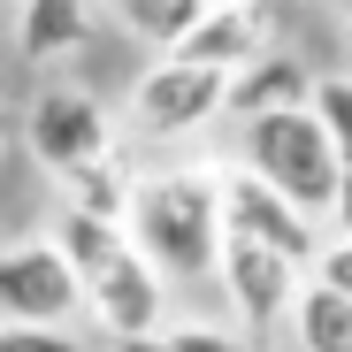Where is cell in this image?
Returning <instances> with one entry per match:
<instances>
[{
  "instance_id": "5",
  "label": "cell",
  "mask_w": 352,
  "mask_h": 352,
  "mask_svg": "<svg viewBox=\"0 0 352 352\" xmlns=\"http://www.w3.org/2000/svg\"><path fill=\"white\" fill-rule=\"evenodd\" d=\"M214 283L230 299V322L245 337H276L291 322V299L307 283V261H291L261 238H222V261H214Z\"/></svg>"
},
{
  "instance_id": "7",
  "label": "cell",
  "mask_w": 352,
  "mask_h": 352,
  "mask_svg": "<svg viewBox=\"0 0 352 352\" xmlns=\"http://www.w3.org/2000/svg\"><path fill=\"white\" fill-rule=\"evenodd\" d=\"M77 314H85V283L62 238L0 245V322H77Z\"/></svg>"
},
{
  "instance_id": "1",
  "label": "cell",
  "mask_w": 352,
  "mask_h": 352,
  "mask_svg": "<svg viewBox=\"0 0 352 352\" xmlns=\"http://www.w3.org/2000/svg\"><path fill=\"white\" fill-rule=\"evenodd\" d=\"M54 238H62V253H69V268H77V283H85V314H92L107 337H138V329H153V322L168 314V276L138 253L131 222L62 199Z\"/></svg>"
},
{
  "instance_id": "12",
  "label": "cell",
  "mask_w": 352,
  "mask_h": 352,
  "mask_svg": "<svg viewBox=\"0 0 352 352\" xmlns=\"http://www.w3.org/2000/svg\"><path fill=\"white\" fill-rule=\"evenodd\" d=\"M283 329H291V352H352V299L329 291L322 276H307Z\"/></svg>"
},
{
  "instance_id": "16",
  "label": "cell",
  "mask_w": 352,
  "mask_h": 352,
  "mask_svg": "<svg viewBox=\"0 0 352 352\" xmlns=\"http://www.w3.org/2000/svg\"><path fill=\"white\" fill-rule=\"evenodd\" d=\"M307 276H322L329 291H344V299H352V230H329V238H322V253H314V268Z\"/></svg>"
},
{
  "instance_id": "4",
  "label": "cell",
  "mask_w": 352,
  "mask_h": 352,
  "mask_svg": "<svg viewBox=\"0 0 352 352\" xmlns=\"http://www.w3.org/2000/svg\"><path fill=\"white\" fill-rule=\"evenodd\" d=\"M222 92H230V69L184 62V54H153V69L131 85V131L146 146H176V138L222 123Z\"/></svg>"
},
{
  "instance_id": "8",
  "label": "cell",
  "mask_w": 352,
  "mask_h": 352,
  "mask_svg": "<svg viewBox=\"0 0 352 352\" xmlns=\"http://www.w3.org/2000/svg\"><path fill=\"white\" fill-rule=\"evenodd\" d=\"M222 238H261V245H276V253H291V261L314 268L322 222H314L307 207H291L268 176H253V168L238 161V168L222 176Z\"/></svg>"
},
{
  "instance_id": "9",
  "label": "cell",
  "mask_w": 352,
  "mask_h": 352,
  "mask_svg": "<svg viewBox=\"0 0 352 352\" xmlns=\"http://www.w3.org/2000/svg\"><path fill=\"white\" fill-rule=\"evenodd\" d=\"M314 100V69L283 46H261L253 62L230 69V92H222V115L245 123V115H268V107H307Z\"/></svg>"
},
{
  "instance_id": "3",
  "label": "cell",
  "mask_w": 352,
  "mask_h": 352,
  "mask_svg": "<svg viewBox=\"0 0 352 352\" xmlns=\"http://www.w3.org/2000/svg\"><path fill=\"white\" fill-rule=\"evenodd\" d=\"M238 153H245L253 176H268L291 207H307L314 222H329V207H337V138L314 115V100L307 107L245 115V123H238Z\"/></svg>"
},
{
  "instance_id": "14",
  "label": "cell",
  "mask_w": 352,
  "mask_h": 352,
  "mask_svg": "<svg viewBox=\"0 0 352 352\" xmlns=\"http://www.w3.org/2000/svg\"><path fill=\"white\" fill-rule=\"evenodd\" d=\"M245 329H222V322H153L138 337H115V352H245Z\"/></svg>"
},
{
  "instance_id": "10",
  "label": "cell",
  "mask_w": 352,
  "mask_h": 352,
  "mask_svg": "<svg viewBox=\"0 0 352 352\" xmlns=\"http://www.w3.org/2000/svg\"><path fill=\"white\" fill-rule=\"evenodd\" d=\"M261 46H268V31H261V8H253V0H207L199 23L176 38L168 54H184V62H207V69H238V62H253Z\"/></svg>"
},
{
  "instance_id": "2",
  "label": "cell",
  "mask_w": 352,
  "mask_h": 352,
  "mask_svg": "<svg viewBox=\"0 0 352 352\" xmlns=\"http://www.w3.org/2000/svg\"><path fill=\"white\" fill-rule=\"evenodd\" d=\"M131 238L168 283H199L222 261V176L199 168H161L131 184Z\"/></svg>"
},
{
  "instance_id": "6",
  "label": "cell",
  "mask_w": 352,
  "mask_h": 352,
  "mask_svg": "<svg viewBox=\"0 0 352 352\" xmlns=\"http://www.w3.org/2000/svg\"><path fill=\"white\" fill-rule=\"evenodd\" d=\"M23 146H31V161L46 176H77V168L115 153V123L85 85H46L31 100V115H23Z\"/></svg>"
},
{
  "instance_id": "13",
  "label": "cell",
  "mask_w": 352,
  "mask_h": 352,
  "mask_svg": "<svg viewBox=\"0 0 352 352\" xmlns=\"http://www.w3.org/2000/svg\"><path fill=\"white\" fill-rule=\"evenodd\" d=\"M199 8H207V0H107V16L123 23L138 46H153V54H168L176 38H184L199 23Z\"/></svg>"
},
{
  "instance_id": "17",
  "label": "cell",
  "mask_w": 352,
  "mask_h": 352,
  "mask_svg": "<svg viewBox=\"0 0 352 352\" xmlns=\"http://www.w3.org/2000/svg\"><path fill=\"white\" fill-rule=\"evenodd\" d=\"M329 8H337V16H352V0H329Z\"/></svg>"
},
{
  "instance_id": "15",
  "label": "cell",
  "mask_w": 352,
  "mask_h": 352,
  "mask_svg": "<svg viewBox=\"0 0 352 352\" xmlns=\"http://www.w3.org/2000/svg\"><path fill=\"white\" fill-rule=\"evenodd\" d=\"M0 352H85V337L62 322H0Z\"/></svg>"
},
{
  "instance_id": "11",
  "label": "cell",
  "mask_w": 352,
  "mask_h": 352,
  "mask_svg": "<svg viewBox=\"0 0 352 352\" xmlns=\"http://www.w3.org/2000/svg\"><path fill=\"white\" fill-rule=\"evenodd\" d=\"M100 31L92 0H16V54L23 62H69Z\"/></svg>"
}]
</instances>
